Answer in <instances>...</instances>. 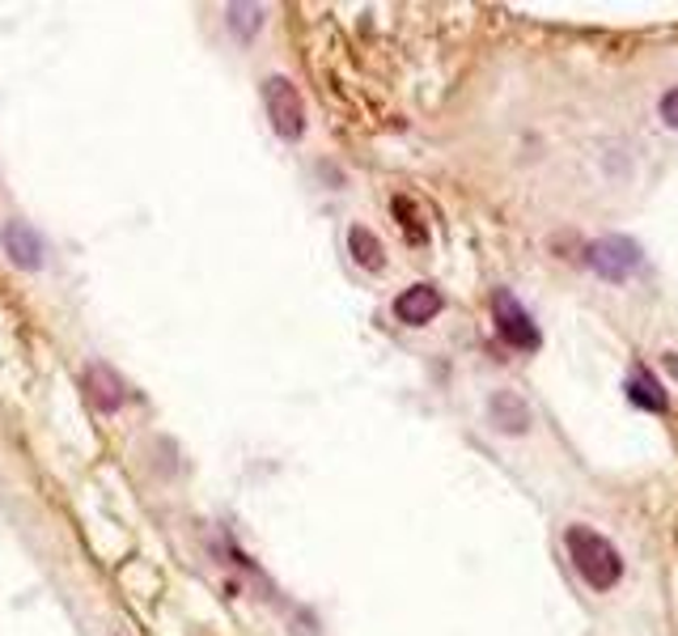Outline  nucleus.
<instances>
[{
  "label": "nucleus",
  "instance_id": "obj_1",
  "mask_svg": "<svg viewBox=\"0 0 678 636\" xmlns=\"http://www.w3.org/2000/svg\"><path fill=\"white\" fill-rule=\"evenodd\" d=\"M564 548H568V556L577 564V573L594 586V590H611V586H619V577H624V556H619V548L611 543V539H602L599 530H590V526H568L564 530Z\"/></svg>",
  "mask_w": 678,
  "mask_h": 636
},
{
  "label": "nucleus",
  "instance_id": "obj_2",
  "mask_svg": "<svg viewBox=\"0 0 678 636\" xmlns=\"http://www.w3.org/2000/svg\"><path fill=\"white\" fill-rule=\"evenodd\" d=\"M263 102H268V115H272L276 136L297 140V136L306 132V98H301V89L288 77L263 81Z\"/></svg>",
  "mask_w": 678,
  "mask_h": 636
},
{
  "label": "nucleus",
  "instance_id": "obj_3",
  "mask_svg": "<svg viewBox=\"0 0 678 636\" xmlns=\"http://www.w3.org/2000/svg\"><path fill=\"white\" fill-rule=\"evenodd\" d=\"M492 318H496V331H501V340H505L509 348L534 353V348L543 344L534 318L521 310V302L509 293V289H496V297H492Z\"/></svg>",
  "mask_w": 678,
  "mask_h": 636
},
{
  "label": "nucleus",
  "instance_id": "obj_4",
  "mask_svg": "<svg viewBox=\"0 0 678 636\" xmlns=\"http://www.w3.org/2000/svg\"><path fill=\"white\" fill-rule=\"evenodd\" d=\"M590 268L606 280H628L640 268V246L632 238H599L590 246Z\"/></svg>",
  "mask_w": 678,
  "mask_h": 636
},
{
  "label": "nucleus",
  "instance_id": "obj_5",
  "mask_svg": "<svg viewBox=\"0 0 678 636\" xmlns=\"http://www.w3.org/2000/svg\"><path fill=\"white\" fill-rule=\"evenodd\" d=\"M0 242H4V255H9L17 268H26V272L42 268V238H39L35 225H26V221H9L4 234H0Z\"/></svg>",
  "mask_w": 678,
  "mask_h": 636
},
{
  "label": "nucleus",
  "instance_id": "obj_6",
  "mask_svg": "<svg viewBox=\"0 0 678 636\" xmlns=\"http://www.w3.org/2000/svg\"><path fill=\"white\" fill-rule=\"evenodd\" d=\"M395 315H399V322H407V327L433 322V318L441 315V289H433V284H411V289H403L399 297H395Z\"/></svg>",
  "mask_w": 678,
  "mask_h": 636
},
{
  "label": "nucleus",
  "instance_id": "obj_7",
  "mask_svg": "<svg viewBox=\"0 0 678 636\" xmlns=\"http://www.w3.org/2000/svg\"><path fill=\"white\" fill-rule=\"evenodd\" d=\"M85 395L98 412H115L123 403V378L111 365H89L85 369Z\"/></svg>",
  "mask_w": 678,
  "mask_h": 636
},
{
  "label": "nucleus",
  "instance_id": "obj_8",
  "mask_svg": "<svg viewBox=\"0 0 678 636\" xmlns=\"http://www.w3.org/2000/svg\"><path fill=\"white\" fill-rule=\"evenodd\" d=\"M492 420H496V429L501 433H526V425H530V407L521 403L514 391H501V395H492Z\"/></svg>",
  "mask_w": 678,
  "mask_h": 636
},
{
  "label": "nucleus",
  "instance_id": "obj_9",
  "mask_svg": "<svg viewBox=\"0 0 678 636\" xmlns=\"http://www.w3.org/2000/svg\"><path fill=\"white\" fill-rule=\"evenodd\" d=\"M628 399L644 407V412H666L670 407V395L662 391V382L649 374V369H632V378H628Z\"/></svg>",
  "mask_w": 678,
  "mask_h": 636
},
{
  "label": "nucleus",
  "instance_id": "obj_10",
  "mask_svg": "<svg viewBox=\"0 0 678 636\" xmlns=\"http://www.w3.org/2000/svg\"><path fill=\"white\" fill-rule=\"evenodd\" d=\"M348 250H353V259H357L360 268H369V272H378L386 259H382V242L373 238L365 225H353L348 230Z\"/></svg>",
  "mask_w": 678,
  "mask_h": 636
},
{
  "label": "nucleus",
  "instance_id": "obj_11",
  "mask_svg": "<svg viewBox=\"0 0 678 636\" xmlns=\"http://www.w3.org/2000/svg\"><path fill=\"white\" fill-rule=\"evenodd\" d=\"M662 120H666V127H675L678 132V85L662 98Z\"/></svg>",
  "mask_w": 678,
  "mask_h": 636
},
{
  "label": "nucleus",
  "instance_id": "obj_12",
  "mask_svg": "<svg viewBox=\"0 0 678 636\" xmlns=\"http://www.w3.org/2000/svg\"><path fill=\"white\" fill-rule=\"evenodd\" d=\"M666 365H670V374L678 378V353H670V357H666Z\"/></svg>",
  "mask_w": 678,
  "mask_h": 636
}]
</instances>
